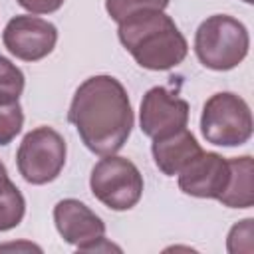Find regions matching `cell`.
<instances>
[{"instance_id": "6da1fadb", "label": "cell", "mask_w": 254, "mask_h": 254, "mask_svg": "<svg viewBox=\"0 0 254 254\" xmlns=\"http://www.w3.org/2000/svg\"><path fill=\"white\" fill-rule=\"evenodd\" d=\"M67 121L93 155L105 157L123 149L133 131L135 115L125 85L113 75L97 73L75 89Z\"/></svg>"}, {"instance_id": "7a4b0ae2", "label": "cell", "mask_w": 254, "mask_h": 254, "mask_svg": "<svg viewBox=\"0 0 254 254\" xmlns=\"http://www.w3.org/2000/svg\"><path fill=\"white\" fill-rule=\"evenodd\" d=\"M117 38L137 65L149 71L173 69L189 54L187 38L165 10H145L121 20Z\"/></svg>"}, {"instance_id": "3957f363", "label": "cell", "mask_w": 254, "mask_h": 254, "mask_svg": "<svg viewBox=\"0 0 254 254\" xmlns=\"http://www.w3.org/2000/svg\"><path fill=\"white\" fill-rule=\"evenodd\" d=\"M248 50V28L234 16L212 14L202 20L194 32V54L206 69H234L244 62Z\"/></svg>"}, {"instance_id": "277c9868", "label": "cell", "mask_w": 254, "mask_h": 254, "mask_svg": "<svg viewBox=\"0 0 254 254\" xmlns=\"http://www.w3.org/2000/svg\"><path fill=\"white\" fill-rule=\"evenodd\" d=\"M252 111L244 97L234 91L210 95L200 111V133L216 147H240L252 137Z\"/></svg>"}, {"instance_id": "5b68a950", "label": "cell", "mask_w": 254, "mask_h": 254, "mask_svg": "<svg viewBox=\"0 0 254 254\" xmlns=\"http://www.w3.org/2000/svg\"><path fill=\"white\" fill-rule=\"evenodd\" d=\"M91 194L107 208L123 212L131 210L143 196V175L127 157L105 155L101 157L89 175Z\"/></svg>"}, {"instance_id": "8992f818", "label": "cell", "mask_w": 254, "mask_h": 254, "mask_svg": "<svg viewBox=\"0 0 254 254\" xmlns=\"http://www.w3.org/2000/svg\"><path fill=\"white\" fill-rule=\"evenodd\" d=\"M65 157L67 145L62 133L54 127L40 125L22 137L16 151V167L26 183L42 187L60 177Z\"/></svg>"}, {"instance_id": "52a82bcc", "label": "cell", "mask_w": 254, "mask_h": 254, "mask_svg": "<svg viewBox=\"0 0 254 254\" xmlns=\"http://www.w3.org/2000/svg\"><path fill=\"white\" fill-rule=\"evenodd\" d=\"M54 224L62 240L75 246L77 252H121L119 246L105 238V222L101 216L77 198H62L56 202Z\"/></svg>"}, {"instance_id": "ba28073f", "label": "cell", "mask_w": 254, "mask_h": 254, "mask_svg": "<svg viewBox=\"0 0 254 254\" xmlns=\"http://www.w3.org/2000/svg\"><path fill=\"white\" fill-rule=\"evenodd\" d=\"M2 44L16 60L34 64L54 52L58 44V28L36 14H18L4 26Z\"/></svg>"}, {"instance_id": "9c48e42d", "label": "cell", "mask_w": 254, "mask_h": 254, "mask_svg": "<svg viewBox=\"0 0 254 254\" xmlns=\"http://www.w3.org/2000/svg\"><path fill=\"white\" fill-rule=\"evenodd\" d=\"M189 123V103L171 93L169 89L155 85L147 89L139 107V127L149 139L171 135Z\"/></svg>"}, {"instance_id": "30bf717a", "label": "cell", "mask_w": 254, "mask_h": 254, "mask_svg": "<svg viewBox=\"0 0 254 254\" xmlns=\"http://www.w3.org/2000/svg\"><path fill=\"white\" fill-rule=\"evenodd\" d=\"M230 179V163L226 157L212 153V151H200L196 157H192L177 175L179 189L194 198H214L224 192Z\"/></svg>"}, {"instance_id": "8fae6325", "label": "cell", "mask_w": 254, "mask_h": 254, "mask_svg": "<svg viewBox=\"0 0 254 254\" xmlns=\"http://www.w3.org/2000/svg\"><path fill=\"white\" fill-rule=\"evenodd\" d=\"M202 151L196 137L187 129H179L171 135L153 139L151 143V155L155 161V167L165 177H177L181 169L198 153Z\"/></svg>"}, {"instance_id": "7c38bea8", "label": "cell", "mask_w": 254, "mask_h": 254, "mask_svg": "<svg viewBox=\"0 0 254 254\" xmlns=\"http://www.w3.org/2000/svg\"><path fill=\"white\" fill-rule=\"evenodd\" d=\"M230 179L218 202L228 208H250L254 204V161L250 155L232 157Z\"/></svg>"}, {"instance_id": "4fadbf2b", "label": "cell", "mask_w": 254, "mask_h": 254, "mask_svg": "<svg viewBox=\"0 0 254 254\" xmlns=\"http://www.w3.org/2000/svg\"><path fill=\"white\" fill-rule=\"evenodd\" d=\"M26 214V198L22 190L10 181V177H0V232L16 228Z\"/></svg>"}, {"instance_id": "5bb4252c", "label": "cell", "mask_w": 254, "mask_h": 254, "mask_svg": "<svg viewBox=\"0 0 254 254\" xmlns=\"http://www.w3.org/2000/svg\"><path fill=\"white\" fill-rule=\"evenodd\" d=\"M26 77L24 71L8 58L0 56V99L2 101H18L24 93Z\"/></svg>"}, {"instance_id": "9a60e30c", "label": "cell", "mask_w": 254, "mask_h": 254, "mask_svg": "<svg viewBox=\"0 0 254 254\" xmlns=\"http://www.w3.org/2000/svg\"><path fill=\"white\" fill-rule=\"evenodd\" d=\"M24 127V111L20 101L0 99V147L12 143Z\"/></svg>"}, {"instance_id": "2e32d148", "label": "cell", "mask_w": 254, "mask_h": 254, "mask_svg": "<svg viewBox=\"0 0 254 254\" xmlns=\"http://www.w3.org/2000/svg\"><path fill=\"white\" fill-rule=\"evenodd\" d=\"M171 0H105V10L113 22H121L145 10H165Z\"/></svg>"}, {"instance_id": "e0dca14e", "label": "cell", "mask_w": 254, "mask_h": 254, "mask_svg": "<svg viewBox=\"0 0 254 254\" xmlns=\"http://www.w3.org/2000/svg\"><path fill=\"white\" fill-rule=\"evenodd\" d=\"M226 250L230 254H252L254 252V218L238 220L226 236Z\"/></svg>"}, {"instance_id": "ac0fdd59", "label": "cell", "mask_w": 254, "mask_h": 254, "mask_svg": "<svg viewBox=\"0 0 254 254\" xmlns=\"http://www.w3.org/2000/svg\"><path fill=\"white\" fill-rule=\"evenodd\" d=\"M30 14H54L58 12L65 0H16Z\"/></svg>"}, {"instance_id": "d6986e66", "label": "cell", "mask_w": 254, "mask_h": 254, "mask_svg": "<svg viewBox=\"0 0 254 254\" xmlns=\"http://www.w3.org/2000/svg\"><path fill=\"white\" fill-rule=\"evenodd\" d=\"M0 250H24V252H42V248L38 244L32 242H6L0 244Z\"/></svg>"}, {"instance_id": "ffe728a7", "label": "cell", "mask_w": 254, "mask_h": 254, "mask_svg": "<svg viewBox=\"0 0 254 254\" xmlns=\"http://www.w3.org/2000/svg\"><path fill=\"white\" fill-rule=\"evenodd\" d=\"M0 177H8V169H6V165L0 161Z\"/></svg>"}, {"instance_id": "44dd1931", "label": "cell", "mask_w": 254, "mask_h": 254, "mask_svg": "<svg viewBox=\"0 0 254 254\" xmlns=\"http://www.w3.org/2000/svg\"><path fill=\"white\" fill-rule=\"evenodd\" d=\"M242 2H246V4H252V2H254V0H242Z\"/></svg>"}]
</instances>
